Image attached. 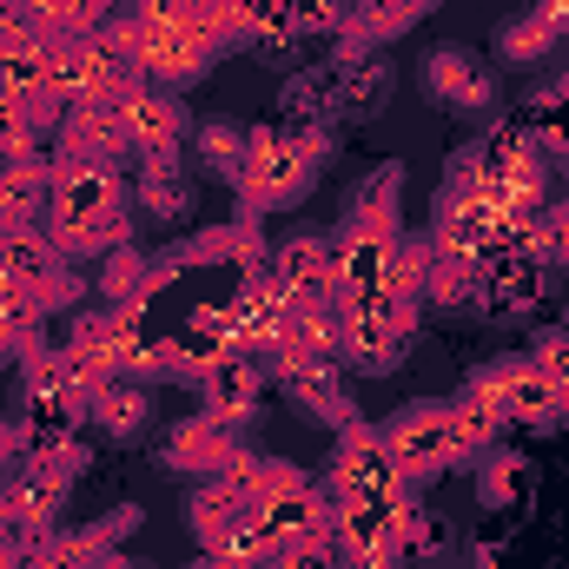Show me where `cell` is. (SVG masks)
I'll list each match as a JSON object with an SVG mask.
<instances>
[{"label": "cell", "instance_id": "cell-6", "mask_svg": "<svg viewBox=\"0 0 569 569\" xmlns=\"http://www.w3.org/2000/svg\"><path fill=\"white\" fill-rule=\"evenodd\" d=\"M418 298H371V305H351V311H338L345 318V351H338V365L345 371H358V378H391L405 358H411V345H418Z\"/></svg>", "mask_w": 569, "mask_h": 569}, {"label": "cell", "instance_id": "cell-21", "mask_svg": "<svg viewBox=\"0 0 569 569\" xmlns=\"http://www.w3.org/2000/svg\"><path fill=\"white\" fill-rule=\"evenodd\" d=\"M239 430H226L219 418H206V411H192V418H179V425L166 430V443H159V470H179V477H212L239 443H232Z\"/></svg>", "mask_w": 569, "mask_h": 569}, {"label": "cell", "instance_id": "cell-18", "mask_svg": "<svg viewBox=\"0 0 569 569\" xmlns=\"http://www.w3.org/2000/svg\"><path fill=\"white\" fill-rule=\"evenodd\" d=\"M53 140L73 159H100V166H133L127 159V120L113 100H73L60 120H53Z\"/></svg>", "mask_w": 569, "mask_h": 569}, {"label": "cell", "instance_id": "cell-17", "mask_svg": "<svg viewBox=\"0 0 569 569\" xmlns=\"http://www.w3.org/2000/svg\"><path fill=\"white\" fill-rule=\"evenodd\" d=\"M226 318H232V351H246V358H279V345H284V291L266 279V272L232 284Z\"/></svg>", "mask_w": 569, "mask_h": 569}, {"label": "cell", "instance_id": "cell-28", "mask_svg": "<svg viewBox=\"0 0 569 569\" xmlns=\"http://www.w3.org/2000/svg\"><path fill=\"white\" fill-rule=\"evenodd\" d=\"M477 463H483V470H477V497H483L490 510H497V503H517V497L530 490V477H537V470H530V457H523V450H510V443L483 450Z\"/></svg>", "mask_w": 569, "mask_h": 569}, {"label": "cell", "instance_id": "cell-14", "mask_svg": "<svg viewBox=\"0 0 569 569\" xmlns=\"http://www.w3.org/2000/svg\"><path fill=\"white\" fill-rule=\"evenodd\" d=\"M550 266L537 259V246H517V252H503V259H490L483 266V318H497V325H523V318H537V305L550 298Z\"/></svg>", "mask_w": 569, "mask_h": 569}, {"label": "cell", "instance_id": "cell-27", "mask_svg": "<svg viewBox=\"0 0 569 569\" xmlns=\"http://www.w3.org/2000/svg\"><path fill=\"white\" fill-rule=\"evenodd\" d=\"M425 7H437V0H351L345 27H358V33H365L371 47H385V40L411 33V27L425 20Z\"/></svg>", "mask_w": 569, "mask_h": 569}, {"label": "cell", "instance_id": "cell-30", "mask_svg": "<svg viewBox=\"0 0 569 569\" xmlns=\"http://www.w3.org/2000/svg\"><path fill=\"white\" fill-rule=\"evenodd\" d=\"M550 53H557V40H550L530 13H523V20H510V27L497 33V60H503V67H543Z\"/></svg>", "mask_w": 569, "mask_h": 569}, {"label": "cell", "instance_id": "cell-9", "mask_svg": "<svg viewBox=\"0 0 569 569\" xmlns=\"http://www.w3.org/2000/svg\"><path fill=\"white\" fill-rule=\"evenodd\" d=\"M67 490H73V477L47 470V463H33V457H13V463L0 470V530H7V543H20V550L47 543V537L60 530Z\"/></svg>", "mask_w": 569, "mask_h": 569}, {"label": "cell", "instance_id": "cell-22", "mask_svg": "<svg viewBox=\"0 0 569 569\" xmlns=\"http://www.w3.org/2000/svg\"><path fill=\"white\" fill-rule=\"evenodd\" d=\"M127 7L133 0H40L33 7V27L53 47H80V40H100L113 27H127Z\"/></svg>", "mask_w": 569, "mask_h": 569}, {"label": "cell", "instance_id": "cell-32", "mask_svg": "<svg viewBox=\"0 0 569 569\" xmlns=\"http://www.w3.org/2000/svg\"><path fill=\"white\" fill-rule=\"evenodd\" d=\"M530 246H537V259H543L550 272H569V199H550V212L537 219Z\"/></svg>", "mask_w": 569, "mask_h": 569}, {"label": "cell", "instance_id": "cell-24", "mask_svg": "<svg viewBox=\"0 0 569 569\" xmlns=\"http://www.w3.org/2000/svg\"><path fill=\"white\" fill-rule=\"evenodd\" d=\"M192 152H199V166H206L219 186H239V172H246V159H252V127H246V120H199V127H192Z\"/></svg>", "mask_w": 569, "mask_h": 569}, {"label": "cell", "instance_id": "cell-26", "mask_svg": "<svg viewBox=\"0 0 569 569\" xmlns=\"http://www.w3.org/2000/svg\"><path fill=\"white\" fill-rule=\"evenodd\" d=\"M450 430H457L463 463H477L483 450H497V443H503V430H510V425H503V411H497L483 391H470V385H463V391L450 398Z\"/></svg>", "mask_w": 569, "mask_h": 569}, {"label": "cell", "instance_id": "cell-4", "mask_svg": "<svg viewBox=\"0 0 569 569\" xmlns=\"http://www.w3.org/2000/svg\"><path fill=\"white\" fill-rule=\"evenodd\" d=\"M331 152L325 127H305V120H279V127H252V159L239 172V219H266L298 206L311 186H318V166Z\"/></svg>", "mask_w": 569, "mask_h": 569}, {"label": "cell", "instance_id": "cell-11", "mask_svg": "<svg viewBox=\"0 0 569 569\" xmlns=\"http://www.w3.org/2000/svg\"><path fill=\"white\" fill-rule=\"evenodd\" d=\"M266 378L298 411H311L318 425H331V430L365 425L358 405H351V391H345V365H331V358H266Z\"/></svg>", "mask_w": 569, "mask_h": 569}, {"label": "cell", "instance_id": "cell-16", "mask_svg": "<svg viewBox=\"0 0 569 569\" xmlns=\"http://www.w3.org/2000/svg\"><path fill=\"white\" fill-rule=\"evenodd\" d=\"M53 73H60V47L33 27V33H20V40H0V93H13V100H27L40 120H47V133H53Z\"/></svg>", "mask_w": 569, "mask_h": 569}, {"label": "cell", "instance_id": "cell-23", "mask_svg": "<svg viewBox=\"0 0 569 569\" xmlns=\"http://www.w3.org/2000/svg\"><path fill=\"white\" fill-rule=\"evenodd\" d=\"M146 425H152V385L107 378V385L87 398V430H100L107 443H133Z\"/></svg>", "mask_w": 569, "mask_h": 569}, {"label": "cell", "instance_id": "cell-25", "mask_svg": "<svg viewBox=\"0 0 569 569\" xmlns=\"http://www.w3.org/2000/svg\"><path fill=\"white\" fill-rule=\"evenodd\" d=\"M425 305H437V311H477V305H483V266H477V259L430 252V266H425Z\"/></svg>", "mask_w": 569, "mask_h": 569}, {"label": "cell", "instance_id": "cell-8", "mask_svg": "<svg viewBox=\"0 0 569 569\" xmlns=\"http://www.w3.org/2000/svg\"><path fill=\"white\" fill-rule=\"evenodd\" d=\"M470 391H483L510 430H563L569 425V398L530 365V351H510V358H490L470 371Z\"/></svg>", "mask_w": 569, "mask_h": 569}, {"label": "cell", "instance_id": "cell-36", "mask_svg": "<svg viewBox=\"0 0 569 569\" xmlns=\"http://www.w3.org/2000/svg\"><path fill=\"white\" fill-rule=\"evenodd\" d=\"M27 7H40V0H27Z\"/></svg>", "mask_w": 569, "mask_h": 569}, {"label": "cell", "instance_id": "cell-35", "mask_svg": "<svg viewBox=\"0 0 569 569\" xmlns=\"http://www.w3.org/2000/svg\"><path fill=\"white\" fill-rule=\"evenodd\" d=\"M33 33V7L27 0H0V40H20Z\"/></svg>", "mask_w": 569, "mask_h": 569}, {"label": "cell", "instance_id": "cell-34", "mask_svg": "<svg viewBox=\"0 0 569 569\" xmlns=\"http://www.w3.org/2000/svg\"><path fill=\"white\" fill-rule=\"evenodd\" d=\"M530 20H537L550 40H569V0H537V7H530Z\"/></svg>", "mask_w": 569, "mask_h": 569}, {"label": "cell", "instance_id": "cell-7", "mask_svg": "<svg viewBox=\"0 0 569 569\" xmlns=\"http://www.w3.org/2000/svg\"><path fill=\"white\" fill-rule=\"evenodd\" d=\"M378 437H385V450H391V463L405 470L411 490L463 470V450H457V430H450V405L443 398H411L405 411H391L378 425Z\"/></svg>", "mask_w": 569, "mask_h": 569}, {"label": "cell", "instance_id": "cell-10", "mask_svg": "<svg viewBox=\"0 0 569 569\" xmlns=\"http://www.w3.org/2000/svg\"><path fill=\"white\" fill-rule=\"evenodd\" d=\"M325 490H331V503H365V497H411L405 470L391 463L385 437H378L371 425L338 430V443H331V463H325Z\"/></svg>", "mask_w": 569, "mask_h": 569}, {"label": "cell", "instance_id": "cell-2", "mask_svg": "<svg viewBox=\"0 0 569 569\" xmlns=\"http://www.w3.org/2000/svg\"><path fill=\"white\" fill-rule=\"evenodd\" d=\"M450 179L483 192L517 232H537V219L550 212V152L530 133V120H497L483 140L450 159Z\"/></svg>", "mask_w": 569, "mask_h": 569}, {"label": "cell", "instance_id": "cell-12", "mask_svg": "<svg viewBox=\"0 0 569 569\" xmlns=\"http://www.w3.org/2000/svg\"><path fill=\"white\" fill-rule=\"evenodd\" d=\"M192 385H199V411H206V418H219L226 430H246L259 411H266V398H272L266 358H246V351H226V358H219V365H206Z\"/></svg>", "mask_w": 569, "mask_h": 569}, {"label": "cell", "instance_id": "cell-19", "mask_svg": "<svg viewBox=\"0 0 569 569\" xmlns=\"http://www.w3.org/2000/svg\"><path fill=\"white\" fill-rule=\"evenodd\" d=\"M266 279L284 291V305L331 298V232H291V239H279L272 259H266Z\"/></svg>", "mask_w": 569, "mask_h": 569}, {"label": "cell", "instance_id": "cell-1", "mask_svg": "<svg viewBox=\"0 0 569 569\" xmlns=\"http://www.w3.org/2000/svg\"><path fill=\"white\" fill-rule=\"evenodd\" d=\"M47 239L73 259V266H100L107 252L133 246V206H127V166H100V159H53L47 179Z\"/></svg>", "mask_w": 569, "mask_h": 569}, {"label": "cell", "instance_id": "cell-3", "mask_svg": "<svg viewBox=\"0 0 569 569\" xmlns=\"http://www.w3.org/2000/svg\"><path fill=\"white\" fill-rule=\"evenodd\" d=\"M127 33H133V53H140V73L166 93H186L199 87L232 47L219 33V20L199 7V0H133L127 7Z\"/></svg>", "mask_w": 569, "mask_h": 569}, {"label": "cell", "instance_id": "cell-31", "mask_svg": "<svg viewBox=\"0 0 569 569\" xmlns=\"http://www.w3.org/2000/svg\"><path fill=\"white\" fill-rule=\"evenodd\" d=\"M279 13L298 40H311V33H338L345 13H351V0H279Z\"/></svg>", "mask_w": 569, "mask_h": 569}, {"label": "cell", "instance_id": "cell-20", "mask_svg": "<svg viewBox=\"0 0 569 569\" xmlns=\"http://www.w3.org/2000/svg\"><path fill=\"white\" fill-rule=\"evenodd\" d=\"M127 192H133V206H140L152 226H186L199 212V186L186 179L179 159H133Z\"/></svg>", "mask_w": 569, "mask_h": 569}, {"label": "cell", "instance_id": "cell-15", "mask_svg": "<svg viewBox=\"0 0 569 569\" xmlns=\"http://www.w3.org/2000/svg\"><path fill=\"white\" fill-rule=\"evenodd\" d=\"M425 93L443 113H490L497 107V67L483 53H470V47H430Z\"/></svg>", "mask_w": 569, "mask_h": 569}, {"label": "cell", "instance_id": "cell-5", "mask_svg": "<svg viewBox=\"0 0 569 569\" xmlns=\"http://www.w3.org/2000/svg\"><path fill=\"white\" fill-rule=\"evenodd\" d=\"M398 219H371V212H351L338 232H331V305L351 311V305H371L391 291V259H398ZM398 298V291H391Z\"/></svg>", "mask_w": 569, "mask_h": 569}, {"label": "cell", "instance_id": "cell-33", "mask_svg": "<svg viewBox=\"0 0 569 569\" xmlns=\"http://www.w3.org/2000/svg\"><path fill=\"white\" fill-rule=\"evenodd\" d=\"M530 365H537V371H543V378L569 398V331H563V325H550V331H537V338H530Z\"/></svg>", "mask_w": 569, "mask_h": 569}, {"label": "cell", "instance_id": "cell-13", "mask_svg": "<svg viewBox=\"0 0 569 569\" xmlns=\"http://www.w3.org/2000/svg\"><path fill=\"white\" fill-rule=\"evenodd\" d=\"M120 120H127V159H179L199 127L186 113V93L166 87H140L133 100H120Z\"/></svg>", "mask_w": 569, "mask_h": 569}, {"label": "cell", "instance_id": "cell-29", "mask_svg": "<svg viewBox=\"0 0 569 569\" xmlns=\"http://www.w3.org/2000/svg\"><path fill=\"white\" fill-rule=\"evenodd\" d=\"M93 284H100V305H127V298H140L146 284H152V259L133 252V246H120V252H107V259H100Z\"/></svg>", "mask_w": 569, "mask_h": 569}]
</instances>
